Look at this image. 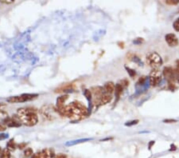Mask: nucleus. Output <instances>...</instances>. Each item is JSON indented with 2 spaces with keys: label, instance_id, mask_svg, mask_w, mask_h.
<instances>
[{
  "label": "nucleus",
  "instance_id": "17",
  "mask_svg": "<svg viewBox=\"0 0 179 158\" xmlns=\"http://www.w3.org/2000/svg\"><path fill=\"white\" fill-rule=\"evenodd\" d=\"M33 154H34V153H33V149H32L31 148H27L24 151V156H26V157H32V156H33Z\"/></svg>",
  "mask_w": 179,
  "mask_h": 158
},
{
  "label": "nucleus",
  "instance_id": "26",
  "mask_svg": "<svg viewBox=\"0 0 179 158\" xmlns=\"http://www.w3.org/2000/svg\"><path fill=\"white\" fill-rule=\"evenodd\" d=\"M138 122H139V121H138V120H136V121H131V123H127L126 125L131 126V125H135V124H137Z\"/></svg>",
  "mask_w": 179,
  "mask_h": 158
},
{
  "label": "nucleus",
  "instance_id": "12",
  "mask_svg": "<svg viewBox=\"0 0 179 158\" xmlns=\"http://www.w3.org/2000/svg\"><path fill=\"white\" fill-rule=\"evenodd\" d=\"M69 99V95H63V96L59 97L57 99V108L63 107L65 105V102L66 101Z\"/></svg>",
  "mask_w": 179,
  "mask_h": 158
},
{
  "label": "nucleus",
  "instance_id": "29",
  "mask_svg": "<svg viewBox=\"0 0 179 158\" xmlns=\"http://www.w3.org/2000/svg\"><path fill=\"white\" fill-rule=\"evenodd\" d=\"M6 128H7V127H6L5 125L0 123V131H4V130L6 129Z\"/></svg>",
  "mask_w": 179,
  "mask_h": 158
},
{
  "label": "nucleus",
  "instance_id": "18",
  "mask_svg": "<svg viewBox=\"0 0 179 158\" xmlns=\"http://www.w3.org/2000/svg\"><path fill=\"white\" fill-rule=\"evenodd\" d=\"M84 96L86 97V98L88 99V100H91L92 99V92L91 90H85L84 92Z\"/></svg>",
  "mask_w": 179,
  "mask_h": 158
},
{
  "label": "nucleus",
  "instance_id": "30",
  "mask_svg": "<svg viewBox=\"0 0 179 158\" xmlns=\"http://www.w3.org/2000/svg\"><path fill=\"white\" fill-rule=\"evenodd\" d=\"M2 152V149H1V147H0V155H1Z\"/></svg>",
  "mask_w": 179,
  "mask_h": 158
},
{
  "label": "nucleus",
  "instance_id": "16",
  "mask_svg": "<svg viewBox=\"0 0 179 158\" xmlns=\"http://www.w3.org/2000/svg\"><path fill=\"white\" fill-rule=\"evenodd\" d=\"M11 156H12L11 155V151H9L7 149H3L0 155V158H11Z\"/></svg>",
  "mask_w": 179,
  "mask_h": 158
},
{
  "label": "nucleus",
  "instance_id": "11",
  "mask_svg": "<svg viewBox=\"0 0 179 158\" xmlns=\"http://www.w3.org/2000/svg\"><path fill=\"white\" fill-rule=\"evenodd\" d=\"M115 88H116V86H115L114 83L112 82H107L104 85V90L106 92V93L112 94L115 92Z\"/></svg>",
  "mask_w": 179,
  "mask_h": 158
},
{
  "label": "nucleus",
  "instance_id": "3",
  "mask_svg": "<svg viewBox=\"0 0 179 158\" xmlns=\"http://www.w3.org/2000/svg\"><path fill=\"white\" fill-rule=\"evenodd\" d=\"M38 97L37 93H23L19 96H13L7 98V102L9 103H21V102H29L36 99Z\"/></svg>",
  "mask_w": 179,
  "mask_h": 158
},
{
  "label": "nucleus",
  "instance_id": "31",
  "mask_svg": "<svg viewBox=\"0 0 179 158\" xmlns=\"http://www.w3.org/2000/svg\"><path fill=\"white\" fill-rule=\"evenodd\" d=\"M11 158H14V156H11Z\"/></svg>",
  "mask_w": 179,
  "mask_h": 158
},
{
  "label": "nucleus",
  "instance_id": "10",
  "mask_svg": "<svg viewBox=\"0 0 179 158\" xmlns=\"http://www.w3.org/2000/svg\"><path fill=\"white\" fill-rule=\"evenodd\" d=\"M163 74L168 81H170L174 78V71L171 67H166L163 70Z\"/></svg>",
  "mask_w": 179,
  "mask_h": 158
},
{
  "label": "nucleus",
  "instance_id": "9",
  "mask_svg": "<svg viewBox=\"0 0 179 158\" xmlns=\"http://www.w3.org/2000/svg\"><path fill=\"white\" fill-rule=\"evenodd\" d=\"M74 89V84L73 83H68V84L62 85V86H60L59 88H57L55 92L56 93H62V92H66L68 90H72Z\"/></svg>",
  "mask_w": 179,
  "mask_h": 158
},
{
  "label": "nucleus",
  "instance_id": "8",
  "mask_svg": "<svg viewBox=\"0 0 179 158\" xmlns=\"http://www.w3.org/2000/svg\"><path fill=\"white\" fill-rule=\"evenodd\" d=\"M166 42H167L169 46L171 47L174 46H177L178 45V39H177V36L174 34H168L165 36Z\"/></svg>",
  "mask_w": 179,
  "mask_h": 158
},
{
  "label": "nucleus",
  "instance_id": "5",
  "mask_svg": "<svg viewBox=\"0 0 179 158\" xmlns=\"http://www.w3.org/2000/svg\"><path fill=\"white\" fill-rule=\"evenodd\" d=\"M162 80V72L158 69H153L150 74V83L152 86H156Z\"/></svg>",
  "mask_w": 179,
  "mask_h": 158
},
{
  "label": "nucleus",
  "instance_id": "6",
  "mask_svg": "<svg viewBox=\"0 0 179 158\" xmlns=\"http://www.w3.org/2000/svg\"><path fill=\"white\" fill-rule=\"evenodd\" d=\"M54 150L52 149H45L34 153L31 158H54Z\"/></svg>",
  "mask_w": 179,
  "mask_h": 158
},
{
  "label": "nucleus",
  "instance_id": "27",
  "mask_svg": "<svg viewBox=\"0 0 179 158\" xmlns=\"http://www.w3.org/2000/svg\"><path fill=\"white\" fill-rule=\"evenodd\" d=\"M164 122L165 123H173V122H177V120H174V119H167V120H164Z\"/></svg>",
  "mask_w": 179,
  "mask_h": 158
},
{
  "label": "nucleus",
  "instance_id": "14",
  "mask_svg": "<svg viewBox=\"0 0 179 158\" xmlns=\"http://www.w3.org/2000/svg\"><path fill=\"white\" fill-rule=\"evenodd\" d=\"M17 147H18V145H17V144L15 143L14 139H11L7 145V149H8L9 151H14V150H15Z\"/></svg>",
  "mask_w": 179,
  "mask_h": 158
},
{
  "label": "nucleus",
  "instance_id": "23",
  "mask_svg": "<svg viewBox=\"0 0 179 158\" xmlns=\"http://www.w3.org/2000/svg\"><path fill=\"white\" fill-rule=\"evenodd\" d=\"M54 158H68V157H67V156L65 154H63V153H60V154L55 155Z\"/></svg>",
  "mask_w": 179,
  "mask_h": 158
},
{
  "label": "nucleus",
  "instance_id": "1",
  "mask_svg": "<svg viewBox=\"0 0 179 158\" xmlns=\"http://www.w3.org/2000/svg\"><path fill=\"white\" fill-rule=\"evenodd\" d=\"M57 112L62 116L76 121L84 119L88 115L87 108L80 102H73L69 105H65L63 107L57 108Z\"/></svg>",
  "mask_w": 179,
  "mask_h": 158
},
{
  "label": "nucleus",
  "instance_id": "32",
  "mask_svg": "<svg viewBox=\"0 0 179 158\" xmlns=\"http://www.w3.org/2000/svg\"><path fill=\"white\" fill-rule=\"evenodd\" d=\"M177 80H178V82H179V77H178V79H177Z\"/></svg>",
  "mask_w": 179,
  "mask_h": 158
},
{
  "label": "nucleus",
  "instance_id": "2",
  "mask_svg": "<svg viewBox=\"0 0 179 158\" xmlns=\"http://www.w3.org/2000/svg\"><path fill=\"white\" fill-rule=\"evenodd\" d=\"M17 115L22 125L27 126H34L38 122L37 110L34 108H20L17 111Z\"/></svg>",
  "mask_w": 179,
  "mask_h": 158
},
{
  "label": "nucleus",
  "instance_id": "19",
  "mask_svg": "<svg viewBox=\"0 0 179 158\" xmlns=\"http://www.w3.org/2000/svg\"><path fill=\"white\" fill-rule=\"evenodd\" d=\"M173 26H174V29L176 30V31L179 32V18L174 21V24H173Z\"/></svg>",
  "mask_w": 179,
  "mask_h": 158
},
{
  "label": "nucleus",
  "instance_id": "4",
  "mask_svg": "<svg viewBox=\"0 0 179 158\" xmlns=\"http://www.w3.org/2000/svg\"><path fill=\"white\" fill-rule=\"evenodd\" d=\"M147 61L148 64L151 67H153V69H158V67H159L162 64V60L161 56L156 52H153L150 54L147 58Z\"/></svg>",
  "mask_w": 179,
  "mask_h": 158
},
{
  "label": "nucleus",
  "instance_id": "13",
  "mask_svg": "<svg viewBox=\"0 0 179 158\" xmlns=\"http://www.w3.org/2000/svg\"><path fill=\"white\" fill-rule=\"evenodd\" d=\"M112 100V95L108 94V93H104V94L102 96L101 99H100V105H106V104L111 102V101Z\"/></svg>",
  "mask_w": 179,
  "mask_h": 158
},
{
  "label": "nucleus",
  "instance_id": "22",
  "mask_svg": "<svg viewBox=\"0 0 179 158\" xmlns=\"http://www.w3.org/2000/svg\"><path fill=\"white\" fill-rule=\"evenodd\" d=\"M27 143L22 142V143H21V144L18 145V148L19 149H25V148H27Z\"/></svg>",
  "mask_w": 179,
  "mask_h": 158
},
{
  "label": "nucleus",
  "instance_id": "15",
  "mask_svg": "<svg viewBox=\"0 0 179 158\" xmlns=\"http://www.w3.org/2000/svg\"><path fill=\"white\" fill-rule=\"evenodd\" d=\"M123 87L121 86V85L119 84V83L116 86V88H115V92H116V97H117L118 99L119 98L120 95H121L122 93H123Z\"/></svg>",
  "mask_w": 179,
  "mask_h": 158
},
{
  "label": "nucleus",
  "instance_id": "20",
  "mask_svg": "<svg viewBox=\"0 0 179 158\" xmlns=\"http://www.w3.org/2000/svg\"><path fill=\"white\" fill-rule=\"evenodd\" d=\"M166 3H167V4H168V5H176V4H177L179 3V0H167Z\"/></svg>",
  "mask_w": 179,
  "mask_h": 158
},
{
  "label": "nucleus",
  "instance_id": "24",
  "mask_svg": "<svg viewBox=\"0 0 179 158\" xmlns=\"http://www.w3.org/2000/svg\"><path fill=\"white\" fill-rule=\"evenodd\" d=\"M127 72L129 73L131 77H133V76L135 75V72L133 70H131V69H129V68H127Z\"/></svg>",
  "mask_w": 179,
  "mask_h": 158
},
{
  "label": "nucleus",
  "instance_id": "25",
  "mask_svg": "<svg viewBox=\"0 0 179 158\" xmlns=\"http://www.w3.org/2000/svg\"><path fill=\"white\" fill-rule=\"evenodd\" d=\"M14 1V0H2L1 1V3H6V4H11V3H13Z\"/></svg>",
  "mask_w": 179,
  "mask_h": 158
},
{
  "label": "nucleus",
  "instance_id": "21",
  "mask_svg": "<svg viewBox=\"0 0 179 158\" xmlns=\"http://www.w3.org/2000/svg\"><path fill=\"white\" fill-rule=\"evenodd\" d=\"M119 84L121 85L123 87H126V86H128V84H129V82L127 81V80H126V79H124V80H122L121 81V82L119 83Z\"/></svg>",
  "mask_w": 179,
  "mask_h": 158
},
{
  "label": "nucleus",
  "instance_id": "7",
  "mask_svg": "<svg viewBox=\"0 0 179 158\" xmlns=\"http://www.w3.org/2000/svg\"><path fill=\"white\" fill-rule=\"evenodd\" d=\"M53 112H54V109H49L48 105L43 106L40 110L42 118H44L45 119L48 120V121H51V120L53 119V116H54L53 115Z\"/></svg>",
  "mask_w": 179,
  "mask_h": 158
},
{
  "label": "nucleus",
  "instance_id": "28",
  "mask_svg": "<svg viewBox=\"0 0 179 158\" xmlns=\"http://www.w3.org/2000/svg\"><path fill=\"white\" fill-rule=\"evenodd\" d=\"M145 80H146V77H142L141 78H139V84H143L144 82H145Z\"/></svg>",
  "mask_w": 179,
  "mask_h": 158
}]
</instances>
